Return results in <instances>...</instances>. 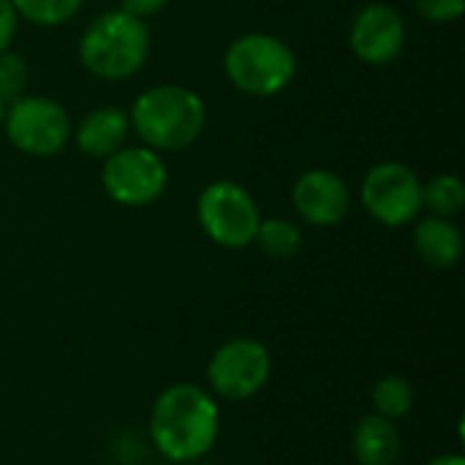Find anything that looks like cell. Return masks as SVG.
<instances>
[{
	"label": "cell",
	"mask_w": 465,
	"mask_h": 465,
	"mask_svg": "<svg viewBox=\"0 0 465 465\" xmlns=\"http://www.w3.org/2000/svg\"><path fill=\"white\" fill-rule=\"evenodd\" d=\"M131 134V117L125 109L104 104L90 109L74 128V142L87 158H109L120 147H125V139Z\"/></svg>",
	"instance_id": "cell-12"
},
{
	"label": "cell",
	"mask_w": 465,
	"mask_h": 465,
	"mask_svg": "<svg viewBox=\"0 0 465 465\" xmlns=\"http://www.w3.org/2000/svg\"><path fill=\"white\" fill-rule=\"evenodd\" d=\"M226 79L251 98H272L297 76L294 49L272 33H242L223 52Z\"/></svg>",
	"instance_id": "cell-4"
},
{
	"label": "cell",
	"mask_w": 465,
	"mask_h": 465,
	"mask_svg": "<svg viewBox=\"0 0 465 465\" xmlns=\"http://www.w3.org/2000/svg\"><path fill=\"white\" fill-rule=\"evenodd\" d=\"M292 204L305 223L330 229L349 215L351 188L332 169H308L292 185Z\"/></svg>",
	"instance_id": "cell-11"
},
{
	"label": "cell",
	"mask_w": 465,
	"mask_h": 465,
	"mask_svg": "<svg viewBox=\"0 0 465 465\" xmlns=\"http://www.w3.org/2000/svg\"><path fill=\"white\" fill-rule=\"evenodd\" d=\"M177 465H191V463H177Z\"/></svg>",
	"instance_id": "cell-25"
},
{
	"label": "cell",
	"mask_w": 465,
	"mask_h": 465,
	"mask_svg": "<svg viewBox=\"0 0 465 465\" xmlns=\"http://www.w3.org/2000/svg\"><path fill=\"white\" fill-rule=\"evenodd\" d=\"M131 131L155 153H180L196 144L207 128L204 98L183 84H155L134 98Z\"/></svg>",
	"instance_id": "cell-2"
},
{
	"label": "cell",
	"mask_w": 465,
	"mask_h": 465,
	"mask_svg": "<svg viewBox=\"0 0 465 465\" xmlns=\"http://www.w3.org/2000/svg\"><path fill=\"white\" fill-rule=\"evenodd\" d=\"M272 373L270 349L256 338H232L221 343L207 362L210 390L229 401L240 403L259 395Z\"/></svg>",
	"instance_id": "cell-9"
},
{
	"label": "cell",
	"mask_w": 465,
	"mask_h": 465,
	"mask_svg": "<svg viewBox=\"0 0 465 465\" xmlns=\"http://www.w3.org/2000/svg\"><path fill=\"white\" fill-rule=\"evenodd\" d=\"M101 185L104 193L120 204V207H150L155 204L166 185H169V169L161 153L136 144V147H120L109 158H104L101 166Z\"/></svg>",
	"instance_id": "cell-7"
},
{
	"label": "cell",
	"mask_w": 465,
	"mask_h": 465,
	"mask_svg": "<svg viewBox=\"0 0 465 465\" xmlns=\"http://www.w3.org/2000/svg\"><path fill=\"white\" fill-rule=\"evenodd\" d=\"M465 207V185L458 174H433L422 183V210L439 218H455Z\"/></svg>",
	"instance_id": "cell-15"
},
{
	"label": "cell",
	"mask_w": 465,
	"mask_h": 465,
	"mask_svg": "<svg viewBox=\"0 0 465 465\" xmlns=\"http://www.w3.org/2000/svg\"><path fill=\"white\" fill-rule=\"evenodd\" d=\"M420 16L430 25L458 22L465 11V0H414Z\"/></svg>",
	"instance_id": "cell-20"
},
{
	"label": "cell",
	"mask_w": 465,
	"mask_h": 465,
	"mask_svg": "<svg viewBox=\"0 0 465 465\" xmlns=\"http://www.w3.org/2000/svg\"><path fill=\"white\" fill-rule=\"evenodd\" d=\"M19 19H27L35 27H60L71 22L84 0H11Z\"/></svg>",
	"instance_id": "cell-18"
},
{
	"label": "cell",
	"mask_w": 465,
	"mask_h": 465,
	"mask_svg": "<svg viewBox=\"0 0 465 465\" xmlns=\"http://www.w3.org/2000/svg\"><path fill=\"white\" fill-rule=\"evenodd\" d=\"M30 82V63L19 52H0V101L11 104L19 95H25V87Z\"/></svg>",
	"instance_id": "cell-19"
},
{
	"label": "cell",
	"mask_w": 465,
	"mask_h": 465,
	"mask_svg": "<svg viewBox=\"0 0 465 465\" xmlns=\"http://www.w3.org/2000/svg\"><path fill=\"white\" fill-rule=\"evenodd\" d=\"M14 150L30 158H52L57 155L74 134V123L68 109L46 95H19L5 104L3 128H0Z\"/></svg>",
	"instance_id": "cell-5"
},
{
	"label": "cell",
	"mask_w": 465,
	"mask_h": 465,
	"mask_svg": "<svg viewBox=\"0 0 465 465\" xmlns=\"http://www.w3.org/2000/svg\"><path fill=\"white\" fill-rule=\"evenodd\" d=\"M16 27H19V16L11 5V0H0V52L11 49Z\"/></svg>",
	"instance_id": "cell-21"
},
{
	"label": "cell",
	"mask_w": 465,
	"mask_h": 465,
	"mask_svg": "<svg viewBox=\"0 0 465 465\" xmlns=\"http://www.w3.org/2000/svg\"><path fill=\"white\" fill-rule=\"evenodd\" d=\"M253 242L270 259H292L302 248V232L289 218H267V221L262 218Z\"/></svg>",
	"instance_id": "cell-16"
},
{
	"label": "cell",
	"mask_w": 465,
	"mask_h": 465,
	"mask_svg": "<svg viewBox=\"0 0 465 465\" xmlns=\"http://www.w3.org/2000/svg\"><path fill=\"white\" fill-rule=\"evenodd\" d=\"M150 46L153 38L144 19L123 8H109L82 30L79 63L95 79L123 82L144 68Z\"/></svg>",
	"instance_id": "cell-3"
},
{
	"label": "cell",
	"mask_w": 465,
	"mask_h": 465,
	"mask_svg": "<svg viewBox=\"0 0 465 465\" xmlns=\"http://www.w3.org/2000/svg\"><path fill=\"white\" fill-rule=\"evenodd\" d=\"M371 403H373V411L398 422L403 420L411 409H414V387L406 376H384L376 381L373 392H371Z\"/></svg>",
	"instance_id": "cell-17"
},
{
	"label": "cell",
	"mask_w": 465,
	"mask_h": 465,
	"mask_svg": "<svg viewBox=\"0 0 465 465\" xmlns=\"http://www.w3.org/2000/svg\"><path fill=\"white\" fill-rule=\"evenodd\" d=\"M196 221L215 245L242 251L253 245L262 213L248 188L232 180H215L196 199Z\"/></svg>",
	"instance_id": "cell-6"
},
{
	"label": "cell",
	"mask_w": 465,
	"mask_h": 465,
	"mask_svg": "<svg viewBox=\"0 0 465 465\" xmlns=\"http://www.w3.org/2000/svg\"><path fill=\"white\" fill-rule=\"evenodd\" d=\"M221 433V409L199 384L166 387L150 411L153 447L172 463H193L204 458Z\"/></svg>",
	"instance_id": "cell-1"
},
{
	"label": "cell",
	"mask_w": 465,
	"mask_h": 465,
	"mask_svg": "<svg viewBox=\"0 0 465 465\" xmlns=\"http://www.w3.org/2000/svg\"><path fill=\"white\" fill-rule=\"evenodd\" d=\"M406 19L390 3H368L349 27V46L365 65H390L406 46Z\"/></svg>",
	"instance_id": "cell-10"
},
{
	"label": "cell",
	"mask_w": 465,
	"mask_h": 465,
	"mask_svg": "<svg viewBox=\"0 0 465 465\" xmlns=\"http://www.w3.org/2000/svg\"><path fill=\"white\" fill-rule=\"evenodd\" d=\"M166 5H169V0H120V8L128 11V14H134V16H139V19L155 16Z\"/></svg>",
	"instance_id": "cell-22"
},
{
	"label": "cell",
	"mask_w": 465,
	"mask_h": 465,
	"mask_svg": "<svg viewBox=\"0 0 465 465\" xmlns=\"http://www.w3.org/2000/svg\"><path fill=\"white\" fill-rule=\"evenodd\" d=\"M351 452L360 465H395L403 455L401 428L392 420L371 411L351 433Z\"/></svg>",
	"instance_id": "cell-14"
},
{
	"label": "cell",
	"mask_w": 465,
	"mask_h": 465,
	"mask_svg": "<svg viewBox=\"0 0 465 465\" xmlns=\"http://www.w3.org/2000/svg\"><path fill=\"white\" fill-rule=\"evenodd\" d=\"M360 202L365 213L387 229L411 226L422 215V180L401 161H381L368 169Z\"/></svg>",
	"instance_id": "cell-8"
},
{
	"label": "cell",
	"mask_w": 465,
	"mask_h": 465,
	"mask_svg": "<svg viewBox=\"0 0 465 465\" xmlns=\"http://www.w3.org/2000/svg\"><path fill=\"white\" fill-rule=\"evenodd\" d=\"M428 465H465V458L463 455H439Z\"/></svg>",
	"instance_id": "cell-23"
},
{
	"label": "cell",
	"mask_w": 465,
	"mask_h": 465,
	"mask_svg": "<svg viewBox=\"0 0 465 465\" xmlns=\"http://www.w3.org/2000/svg\"><path fill=\"white\" fill-rule=\"evenodd\" d=\"M3 114H5V104L0 101V128H3Z\"/></svg>",
	"instance_id": "cell-24"
},
{
	"label": "cell",
	"mask_w": 465,
	"mask_h": 465,
	"mask_svg": "<svg viewBox=\"0 0 465 465\" xmlns=\"http://www.w3.org/2000/svg\"><path fill=\"white\" fill-rule=\"evenodd\" d=\"M414 253L433 270H452L463 259V232L452 218H417L414 221Z\"/></svg>",
	"instance_id": "cell-13"
}]
</instances>
